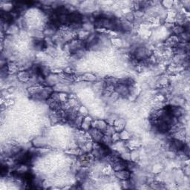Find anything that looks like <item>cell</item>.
I'll use <instances>...</instances> for the list:
<instances>
[{"label": "cell", "instance_id": "obj_1", "mask_svg": "<svg viewBox=\"0 0 190 190\" xmlns=\"http://www.w3.org/2000/svg\"><path fill=\"white\" fill-rule=\"evenodd\" d=\"M170 146L171 148H173V150H175V151H180V150H182L183 148H184V143L183 142H181L179 140H172L170 143Z\"/></svg>", "mask_w": 190, "mask_h": 190}, {"label": "cell", "instance_id": "obj_3", "mask_svg": "<svg viewBox=\"0 0 190 190\" xmlns=\"http://www.w3.org/2000/svg\"><path fill=\"white\" fill-rule=\"evenodd\" d=\"M174 31L176 34H181L185 31V28H183L180 25H178V26H176L174 28Z\"/></svg>", "mask_w": 190, "mask_h": 190}, {"label": "cell", "instance_id": "obj_2", "mask_svg": "<svg viewBox=\"0 0 190 190\" xmlns=\"http://www.w3.org/2000/svg\"><path fill=\"white\" fill-rule=\"evenodd\" d=\"M116 175H117V178H119L121 180H127L130 176V173H129V171L123 169V170L121 171H117L116 172Z\"/></svg>", "mask_w": 190, "mask_h": 190}]
</instances>
